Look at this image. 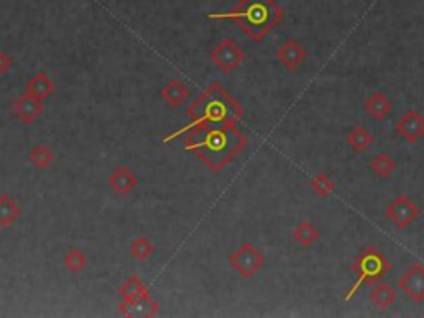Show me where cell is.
I'll return each instance as SVG.
<instances>
[{"label":"cell","mask_w":424,"mask_h":318,"mask_svg":"<svg viewBox=\"0 0 424 318\" xmlns=\"http://www.w3.org/2000/svg\"><path fill=\"white\" fill-rule=\"evenodd\" d=\"M277 59L289 72H294V70H297L300 63L307 59V52L303 50L297 40L290 38L284 42V45L277 50Z\"/></svg>","instance_id":"cell-13"},{"label":"cell","mask_w":424,"mask_h":318,"mask_svg":"<svg viewBox=\"0 0 424 318\" xmlns=\"http://www.w3.org/2000/svg\"><path fill=\"white\" fill-rule=\"evenodd\" d=\"M373 135L366 130L365 126H358L355 130L350 131V135L347 136V144L350 146L353 151L358 153H363L366 149L370 148L371 144H373Z\"/></svg>","instance_id":"cell-22"},{"label":"cell","mask_w":424,"mask_h":318,"mask_svg":"<svg viewBox=\"0 0 424 318\" xmlns=\"http://www.w3.org/2000/svg\"><path fill=\"white\" fill-rule=\"evenodd\" d=\"M363 108L371 119H374V121H383V119H386L393 113L395 105L388 98L386 93L373 91L368 98H366Z\"/></svg>","instance_id":"cell-12"},{"label":"cell","mask_w":424,"mask_h":318,"mask_svg":"<svg viewBox=\"0 0 424 318\" xmlns=\"http://www.w3.org/2000/svg\"><path fill=\"white\" fill-rule=\"evenodd\" d=\"M206 17L234 20L247 37L259 42L280 24L284 10L273 0H241L231 12L207 13Z\"/></svg>","instance_id":"cell-3"},{"label":"cell","mask_w":424,"mask_h":318,"mask_svg":"<svg viewBox=\"0 0 424 318\" xmlns=\"http://www.w3.org/2000/svg\"><path fill=\"white\" fill-rule=\"evenodd\" d=\"M22 207L19 202L13 199L10 194H0V227L8 229L10 225L19 219Z\"/></svg>","instance_id":"cell-16"},{"label":"cell","mask_w":424,"mask_h":318,"mask_svg":"<svg viewBox=\"0 0 424 318\" xmlns=\"http://www.w3.org/2000/svg\"><path fill=\"white\" fill-rule=\"evenodd\" d=\"M189 95H191V93H189L188 86H186L183 82H179V80H171L161 91L162 100L169 106H172V108H178V106L183 105L184 101L189 98Z\"/></svg>","instance_id":"cell-18"},{"label":"cell","mask_w":424,"mask_h":318,"mask_svg":"<svg viewBox=\"0 0 424 318\" xmlns=\"http://www.w3.org/2000/svg\"><path fill=\"white\" fill-rule=\"evenodd\" d=\"M25 91L30 93L35 98L45 101L55 91V82L45 72H38L25 83Z\"/></svg>","instance_id":"cell-15"},{"label":"cell","mask_w":424,"mask_h":318,"mask_svg":"<svg viewBox=\"0 0 424 318\" xmlns=\"http://www.w3.org/2000/svg\"><path fill=\"white\" fill-rule=\"evenodd\" d=\"M370 167L377 174V178L386 179L396 171V161L388 153H378L377 156L371 159Z\"/></svg>","instance_id":"cell-21"},{"label":"cell","mask_w":424,"mask_h":318,"mask_svg":"<svg viewBox=\"0 0 424 318\" xmlns=\"http://www.w3.org/2000/svg\"><path fill=\"white\" fill-rule=\"evenodd\" d=\"M335 181L330 179V176L326 174V172H320V174H317L315 178H312L310 181V188L312 191L317 194L318 197H328L331 192H333L335 189Z\"/></svg>","instance_id":"cell-26"},{"label":"cell","mask_w":424,"mask_h":318,"mask_svg":"<svg viewBox=\"0 0 424 318\" xmlns=\"http://www.w3.org/2000/svg\"><path fill=\"white\" fill-rule=\"evenodd\" d=\"M264 254L249 241L242 242L241 247L229 257V265L244 278L254 277L264 267Z\"/></svg>","instance_id":"cell-5"},{"label":"cell","mask_w":424,"mask_h":318,"mask_svg":"<svg viewBox=\"0 0 424 318\" xmlns=\"http://www.w3.org/2000/svg\"><path fill=\"white\" fill-rule=\"evenodd\" d=\"M396 297H397L396 290L393 289L391 285H388L386 282H378V284L374 285L368 294L370 302L373 303L374 307L381 308V310H386V308H390L391 305L395 303Z\"/></svg>","instance_id":"cell-17"},{"label":"cell","mask_w":424,"mask_h":318,"mask_svg":"<svg viewBox=\"0 0 424 318\" xmlns=\"http://www.w3.org/2000/svg\"><path fill=\"white\" fill-rule=\"evenodd\" d=\"M12 109H13V114L20 119L22 125H32L35 119H37L38 116H42L45 106H43L42 100L35 98V96H32L30 93L25 91V93H22L19 98L13 101Z\"/></svg>","instance_id":"cell-11"},{"label":"cell","mask_w":424,"mask_h":318,"mask_svg":"<svg viewBox=\"0 0 424 318\" xmlns=\"http://www.w3.org/2000/svg\"><path fill=\"white\" fill-rule=\"evenodd\" d=\"M211 59L222 73H232L245 59L242 48L232 38H224L215 45Z\"/></svg>","instance_id":"cell-7"},{"label":"cell","mask_w":424,"mask_h":318,"mask_svg":"<svg viewBox=\"0 0 424 318\" xmlns=\"http://www.w3.org/2000/svg\"><path fill=\"white\" fill-rule=\"evenodd\" d=\"M419 215H421V209H419L416 202L408 194H400L386 207V218L397 229L409 227L414 220H418Z\"/></svg>","instance_id":"cell-6"},{"label":"cell","mask_w":424,"mask_h":318,"mask_svg":"<svg viewBox=\"0 0 424 318\" xmlns=\"http://www.w3.org/2000/svg\"><path fill=\"white\" fill-rule=\"evenodd\" d=\"M154 245L151 244L148 237H136L135 241H131L130 244V254L132 259H136L138 262H144L153 255Z\"/></svg>","instance_id":"cell-25"},{"label":"cell","mask_w":424,"mask_h":318,"mask_svg":"<svg viewBox=\"0 0 424 318\" xmlns=\"http://www.w3.org/2000/svg\"><path fill=\"white\" fill-rule=\"evenodd\" d=\"M395 131L409 144H416L424 136V116L416 109H408L395 125Z\"/></svg>","instance_id":"cell-9"},{"label":"cell","mask_w":424,"mask_h":318,"mask_svg":"<svg viewBox=\"0 0 424 318\" xmlns=\"http://www.w3.org/2000/svg\"><path fill=\"white\" fill-rule=\"evenodd\" d=\"M353 272L356 273V282L350 292L344 295V302L353 298L361 285H377L381 278L391 271V262L384 257L381 250L374 245H368L353 262Z\"/></svg>","instance_id":"cell-4"},{"label":"cell","mask_w":424,"mask_h":318,"mask_svg":"<svg viewBox=\"0 0 424 318\" xmlns=\"http://www.w3.org/2000/svg\"><path fill=\"white\" fill-rule=\"evenodd\" d=\"M63 267L70 273H80L85 271L86 267V255L83 254L82 249L78 247H73L65 254L63 257Z\"/></svg>","instance_id":"cell-24"},{"label":"cell","mask_w":424,"mask_h":318,"mask_svg":"<svg viewBox=\"0 0 424 318\" xmlns=\"http://www.w3.org/2000/svg\"><path fill=\"white\" fill-rule=\"evenodd\" d=\"M29 161L32 162V166L38 171H45L47 167L55 161V153L50 148H47L45 144H37L32 151L29 153Z\"/></svg>","instance_id":"cell-23"},{"label":"cell","mask_w":424,"mask_h":318,"mask_svg":"<svg viewBox=\"0 0 424 318\" xmlns=\"http://www.w3.org/2000/svg\"><path fill=\"white\" fill-rule=\"evenodd\" d=\"M118 312L125 317H135V318H143V317H154L159 312V303L154 300L149 292L141 295L138 298L132 300H121L119 303Z\"/></svg>","instance_id":"cell-10"},{"label":"cell","mask_w":424,"mask_h":318,"mask_svg":"<svg viewBox=\"0 0 424 318\" xmlns=\"http://www.w3.org/2000/svg\"><path fill=\"white\" fill-rule=\"evenodd\" d=\"M244 116L241 103L234 100L219 83H211L209 88L188 108L191 125L184 130L199 125H237ZM183 130V131H184Z\"/></svg>","instance_id":"cell-2"},{"label":"cell","mask_w":424,"mask_h":318,"mask_svg":"<svg viewBox=\"0 0 424 318\" xmlns=\"http://www.w3.org/2000/svg\"><path fill=\"white\" fill-rule=\"evenodd\" d=\"M12 65H13V59H12V56L8 55V53L0 50V75L7 73L8 70L12 68Z\"/></svg>","instance_id":"cell-27"},{"label":"cell","mask_w":424,"mask_h":318,"mask_svg":"<svg viewBox=\"0 0 424 318\" xmlns=\"http://www.w3.org/2000/svg\"><path fill=\"white\" fill-rule=\"evenodd\" d=\"M294 237L303 249H312L313 244L318 241V237H320V231H318L310 220H302V222L294 229Z\"/></svg>","instance_id":"cell-19"},{"label":"cell","mask_w":424,"mask_h":318,"mask_svg":"<svg viewBox=\"0 0 424 318\" xmlns=\"http://www.w3.org/2000/svg\"><path fill=\"white\" fill-rule=\"evenodd\" d=\"M400 289L413 302L424 300V265L414 262L400 278Z\"/></svg>","instance_id":"cell-8"},{"label":"cell","mask_w":424,"mask_h":318,"mask_svg":"<svg viewBox=\"0 0 424 318\" xmlns=\"http://www.w3.org/2000/svg\"><path fill=\"white\" fill-rule=\"evenodd\" d=\"M184 131L186 151L196 153L212 172L222 171L247 144V136L236 125H199Z\"/></svg>","instance_id":"cell-1"},{"label":"cell","mask_w":424,"mask_h":318,"mask_svg":"<svg viewBox=\"0 0 424 318\" xmlns=\"http://www.w3.org/2000/svg\"><path fill=\"white\" fill-rule=\"evenodd\" d=\"M146 292H149L148 285H146L143 278H139L138 275H130L118 289V294L119 297H121V300L138 298L143 294H146Z\"/></svg>","instance_id":"cell-20"},{"label":"cell","mask_w":424,"mask_h":318,"mask_svg":"<svg viewBox=\"0 0 424 318\" xmlns=\"http://www.w3.org/2000/svg\"><path fill=\"white\" fill-rule=\"evenodd\" d=\"M108 186L118 194H130L138 186V178L128 166H118L109 174Z\"/></svg>","instance_id":"cell-14"}]
</instances>
